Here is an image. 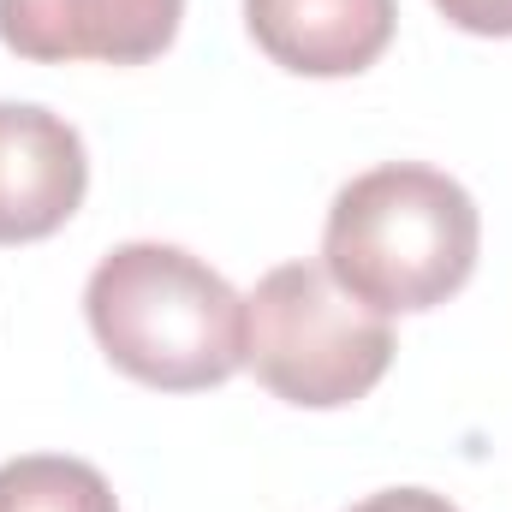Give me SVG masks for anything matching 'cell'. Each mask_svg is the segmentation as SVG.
<instances>
[{
	"instance_id": "9",
	"label": "cell",
	"mask_w": 512,
	"mask_h": 512,
	"mask_svg": "<svg viewBox=\"0 0 512 512\" xmlns=\"http://www.w3.org/2000/svg\"><path fill=\"white\" fill-rule=\"evenodd\" d=\"M346 512H459V507L447 495H435V489H382V495H364Z\"/></svg>"
},
{
	"instance_id": "1",
	"label": "cell",
	"mask_w": 512,
	"mask_h": 512,
	"mask_svg": "<svg viewBox=\"0 0 512 512\" xmlns=\"http://www.w3.org/2000/svg\"><path fill=\"white\" fill-rule=\"evenodd\" d=\"M483 251L471 191L423 161H387L346 179L328 203L322 268L382 316L447 304Z\"/></svg>"
},
{
	"instance_id": "2",
	"label": "cell",
	"mask_w": 512,
	"mask_h": 512,
	"mask_svg": "<svg viewBox=\"0 0 512 512\" xmlns=\"http://www.w3.org/2000/svg\"><path fill=\"white\" fill-rule=\"evenodd\" d=\"M84 316L102 358L155 393H203L245 370V298L179 245L108 251L84 286Z\"/></svg>"
},
{
	"instance_id": "5",
	"label": "cell",
	"mask_w": 512,
	"mask_h": 512,
	"mask_svg": "<svg viewBox=\"0 0 512 512\" xmlns=\"http://www.w3.org/2000/svg\"><path fill=\"white\" fill-rule=\"evenodd\" d=\"M90 191L78 126L36 102H0V245L54 239Z\"/></svg>"
},
{
	"instance_id": "6",
	"label": "cell",
	"mask_w": 512,
	"mask_h": 512,
	"mask_svg": "<svg viewBox=\"0 0 512 512\" xmlns=\"http://www.w3.org/2000/svg\"><path fill=\"white\" fill-rule=\"evenodd\" d=\"M251 42L298 78H358L399 30L393 0H245Z\"/></svg>"
},
{
	"instance_id": "4",
	"label": "cell",
	"mask_w": 512,
	"mask_h": 512,
	"mask_svg": "<svg viewBox=\"0 0 512 512\" xmlns=\"http://www.w3.org/2000/svg\"><path fill=\"white\" fill-rule=\"evenodd\" d=\"M185 0H0V42L36 66H143L173 48Z\"/></svg>"
},
{
	"instance_id": "7",
	"label": "cell",
	"mask_w": 512,
	"mask_h": 512,
	"mask_svg": "<svg viewBox=\"0 0 512 512\" xmlns=\"http://www.w3.org/2000/svg\"><path fill=\"white\" fill-rule=\"evenodd\" d=\"M0 512H120L108 477L66 453H24L0 465Z\"/></svg>"
},
{
	"instance_id": "8",
	"label": "cell",
	"mask_w": 512,
	"mask_h": 512,
	"mask_svg": "<svg viewBox=\"0 0 512 512\" xmlns=\"http://www.w3.org/2000/svg\"><path fill=\"white\" fill-rule=\"evenodd\" d=\"M435 12L465 36H512V0H435Z\"/></svg>"
},
{
	"instance_id": "3",
	"label": "cell",
	"mask_w": 512,
	"mask_h": 512,
	"mask_svg": "<svg viewBox=\"0 0 512 512\" xmlns=\"http://www.w3.org/2000/svg\"><path fill=\"white\" fill-rule=\"evenodd\" d=\"M387 364V316L352 298L322 262H280L245 298V370L298 411L358 405Z\"/></svg>"
}]
</instances>
